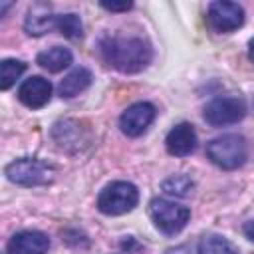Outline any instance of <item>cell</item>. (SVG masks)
Returning a JSON list of instances; mask_svg holds the SVG:
<instances>
[{"label": "cell", "mask_w": 254, "mask_h": 254, "mask_svg": "<svg viewBox=\"0 0 254 254\" xmlns=\"http://www.w3.org/2000/svg\"><path fill=\"white\" fill-rule=\"evenodd\" d=\"M192 181L187 177V175H175V177H169L167 181H163L161 189L167 192V194H173V196H187L190 194L192 190Z\"/></svg>", "instance_id": "ac0fdd59"}, {"label": "cell", "mask_w": 254, "mask_h": 254, "mask_svg": "<svg viewBox=\"0 0 254 254\" xmlns=\"http://www.w3.org/2000/svg\"><path fill=\"white\" fill-rule=\"evenodd\" d=\"M165 254H198V250H194V246H190V244H181V246L169 248Z\"/></svg>", "instance_id": "ffe728a7"}, {"label": "cell", "mask_w": 254, "mask_h": 254, "mask_svg": "<svg viewBox=\"0 0 254 254\" xmlns=\"http://www.w3.org/2000/svg\"><path fill=\"white\" fill-rule=\"evenodd\" d=\"M139 202V190L133 183L127 181H113L109 183L97 196L99 212L107 216H119L131 212Z\"/></svg>", "instance_id": "3957f363"}, {"label": "cell", "mask_w": 254, "mask_h": 254, "mask_svg": "<svg viewBox=\"0 0 254 254\" xmlns=\"http://www.w3.org/2000/svg\"><path fill=\"white\" fill-rule=\"evenodd\" d=\"M58 26V14H52L48 4H34L28 10V16L24 20V30L30 36H44L46 32L54 30Z\"/></svg>", "instance_id": "7c38bea8"}, {"label": "cell", "mask_w": 254, "mask_h": 254, "mask_svg": "<svg viewBox=\"0 0 254 254\" xmlns=\"http://www.w3.org/2000/svg\"><path fill=\"white\" fill-rule=\"evenodd\" d=\"M149 216L163 234L173 236V234H179L187 226L190 218V210L183 204L157 196L149 202Z\"/></svg>", "instance_id": "277c9868"}, {"label": "cell", "mask_w": 254, "mask_h": 254, "mask_svg": "<svg viewBox=\"0 0 254 254\" xmlns=\"http://www.w3.org/2000/svg\"><path fill=\"white\" fill-rule=\"evenodd\" d=\"M60 34H64L67 40H81L83 38V24L77 14H58V26Z\"/></svg>", "instance_id": "9a60e30c"}, {"label": "cell", "mask_w": 254, "mask_h": 254, "mask_svg": "<svg viewBox=\"0 0 254 254\" xmlns=\"http://www.w3.org/2000/svg\"><path fill=\"white\" fill-rule=\"evenodd\" d=\"M165 147L173 157H187L196 149V131L190 123L175 125L165 139Z\"/></svg>", "instance_id": "8fae6325"}, {"label": "cell", "mask_w": 254, "mask_h": 254, "mask_svg": "<svg viewBox=\"0 0 254 254\" xmlns=\"http://www.w3.org/2000/svg\"><path fill=\"white\" fill-rule=\"evenodd\" d=\"M26 64L20 60H2L0 62V89H10L16 79L24 73Z\"/></svg>", "instance_id": "2e32d148"}, {"label": "cell", "mask_w": 254, "mask_h": 254, "mask_svg": "<svg viewBox=\"0 0 254 254\" xmlns=\"http://www.w3.org/2000/svg\"><path fill=\"white\" fill-rule=\"evenodd\" d=\"M155 107L147 101H139L129 105L121 117H119V127L127 137H139L147 131V127L153 123L155 119Z\"/></svg>", "instance_id": "ba28073f"}, {"label": "cell", "mask_w": 254, "mask_h": 254, "mask_svg": "<svg viewBox=\"0 0 254 254\" xmlns=\"http://www.w3.org/2000/svg\"><path fill=\"white\" fill-rule=\"evenodd\" d=\"M101 8L107 12H127L133 8V2H101Z\"/></svg>", "instance_id": "d6986e66"}, {"label": "cell", "mask_w": 254, "mask_h": 254, "mask_svg": "<svg viewBox=\"0 0 254 254\" xmlns=\"http://www.w3.org/2000/svg\"><path fill=\"white\" fill-rule=\"evenodd\" d=\"M91 79H93L91 71H89L87 67L79 65V67L71 69V71H69V73L60 81V85H58V93H60L62 97H65V99L75 97L77 93H81L83 89H87V87H89Z\"/></svg>", "instance_id": "4fadbf2b"}, {"label": "cell", "mask_w": 254, "mask_h": 254, "mask_svg": "<svg viewBox=\"0 0 254 254\" xmlns=\"http://www.w3.org/2000/svg\"><path fill=\"white\" fill-rule=\"evenodd\" d=\"M242 230H244L246 238H248L250 242H254V220H248V222L242 226Z\"/></svg>", "instance_id": "44dd1931"}, {"label": "cell", "mask_w": 254, "mask_h": 254, "mask_svg": "<svg viewBox=\"0 0 254 254\" xmlns=\"http://www.w3.org/2000/svg\"><path fill=\"white\" fill-rule=\"evenodd\" d=\"M50 97H52V83L42 75H32L24 79L18 87V99L30 109L44 107L50 101Z\"/></svg>", "instance_id": "30bf717a"}, {"label": "cell", "mask_w": 254, "mask_h": 254, "mask_svg": "<svg viewBox=\"0 0 254 254\" xmlns=\"http://www.w3.org/2000/svg\"><path fill=\"white\" fill-rule=\"evenodd\" d=\"M8 8H10V4H6V2H4V4L0 6V16H4V12H6Z\"/></svg>", "instance_id": "603a6c76"}, {"label": "cell", "mask_w": 254, "mask_h": 254, "mask_svg": "<svg viewBox=\"0 0 254 254\" xmlns=\"http://www.w3.org/2000/svg\"><path fill=\"white\" fill-rule=\"evenodd\" d=\"M206 157L224 171H234L242 167L248 159V145L242 135L226 133L206 145Z\"/></svg>", "instance_id": "7a4b0ae2"}, {"label": "cell", "mask_w": 254, "mask_h": 254, "mask_svg": "<svg viewBox=\"0 0 254 254\" xmlns=\"http://www.w3.org/2000/svg\"><path fill=\"white\" fill-rule=\"evenodd\" d=\"M198 254H238V252L226 238H222L218 234H210L200 240Z\"/></svg>", "instance_id": "e0dca14e"}, {"label": "cell", "mask_w": 254, "mask_h": 254, "mask_svg": "<svg viewBox=\"0 0 254 254\" xmlns=\"http://www.w3.org/2000/svg\"><path fill=\"white\" fill-rule=\"evenodd\" d=\"M248 56H250V60L254 62V38L248 42Z\"/></svg>", "instance_id": "7402d4cb"}, {"label": "cell", "mask_w": 254, "mask_h": 254, "mask_svg": "<svg viewBox=\"0 0 254 254\" xmlns=\"http://www.w3.org/2000/svg\"><path fill=\"white\" fill-rule=\"evenodd\" d=\"M73 56L67 48H62V46H54L50 50H44L38 54L36 62L38 65H42L44 69H48L50 73H58L62 69H65L69 64H71Z\"/></svg>", "instance_id": "5bb4252c"}, {"label": "cell", "mask_w": 254, "mask_h": 254, "mask_svg": "<svg viewBox=\"0 0 254 254\" xmlns=\"http://www.w3.org/2000/svg\"><path fill=\"white\" fill-rule=\"evenodd\" d=\"M206 24L216 34H228L244 24V8L236 2H212L206 10Z\"/></svg>", "instance_id": "52a82bcc"}, {"label": "cell", "mask_w": 254, "mask_h": 254, "mask_svg": "<svg viewBox=\"0 0 254 254\" xmlns=\"http://www.w3.org/2000/svg\"><path fill=\"white\" fill-rule=\"evenodd\" d=\"M103 62L121 73H137L153 60V48L147 40L137 36H107L99 42Z\"/></svg>", "instance_id": "6da1fadb"}, {"label": "cell", "mask_w": 254, "mask_h": 254, "mask_svg": "<svg viewBox=\"0 0 254 254\" xmlns=\"http://www.w3.org/2000/svg\"><path fill=\"white\" fill-rule=\"evenodd\" d=\"M48 250L50 238L38 230L16 232L6 244V254H48Z\"/></svg>", "instance_id": "9c48e42d"}, {"label": "cell", "mask_w": 254, "mask_h": 254, "mask_svg": "<svg viewBox=\"0 0 254 254\" xmlns=\"http://www.w3.org/2000/svg\"><path fill=\"white\" fill-rule=\"evenodd\" d=\"M244 115H246V103L238 95H218L210 99L202 109L204 121L212 127L234 125L242 121Z\"/></svg>", "instance_id": "5b68a950"}, {"label": "cell", "mask_w": 254, "mask_h": 254, "mask_svg": "<svg viewBox=\"0 0 254 254\" xmlns=\"http://www.w3.org/2000/svg\"><path fill=\"white\" fill-rule=\"evenodd\" d=\"M4 173H6V179L10 183H14V185L40 187V185H48L52 181L54 169L50 165L38 161V159L24 157V159H16V161L8 163Z\"/></svg>", "instance_id": "8992f818"}]
</instances>
